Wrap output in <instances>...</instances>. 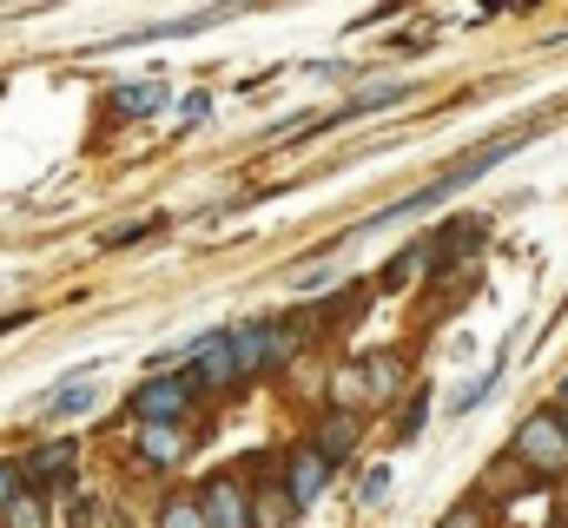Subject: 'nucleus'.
Here are the masks:
<instances>
[{
	"instance_id": "1",
	"label": "nucleus",
	"mask_w": 568,
	"mask_h": 528,
	"mask_svg": "<svg viewBox=\"0 0 568 528\" xmlns=\"http://www.w3.org/2000/svg\"><path fill=\"white\" fill-rule=\"evenodd\" d=\"M523 139H529V132L516 126V132H503V139H489V145H476V152H469V159H463V165H449V172H436V179H429V185H417V192H410V199H397V205H390V212H377V219H364V225H357V232H384V225H397V219H417V212H429V205H443V199H449V192H463V185H469V179H483V172H489V165H503V159H509V152H516V145H523Z\"/></svg>"
},
{
	"instance_id": "2",
	"label": "nucleus",
	"mask_w": 568,
	"mask_h": 528,
	"mask_svg": "<svg viewBox=\"0 0 568 528\" xmlns=\"http://www.w3.org/2000/svg\"><path fill=\"white\" fill-rule=\"evenodd\" d=\"M516 463H529V469H542V476H562L568 469V429L562 416H529L523 429H516Z\"/></svg>"
},
{
	"instance_id": "3",
	"label": "nucleus",
	"mask_w": 568,
	"mask_h": 528,
	"mask_svg": "<svg viewBox=\"0 0 568 528\" xmlns=\"http://www.w3.org/2000/svg\"><path fill=\"white\" fill-rule=\"evenodd\" d=\"M192 396H199V384H192V377H152L145 390H133V416H140V429L179 423V416L192 409Z\"/></svg>"
},
{
	"instance_id": "4",
	"label": "nucleus",
	"mask_w": 568,
	"mask_h": 528,
	"mask_svg": "<svg viewBox=\"0 0 568 528\" xmlns=\"http://www.w3.org/2000/svg\"><path fill=\"white\" fill-rule=\"evenodd\" d=\"M205 522L212 528H258V509H252V496L232 476H219V483H205Z\"/></svg>"
},
{
	"instance_id": "5",
	"label": "nucleus",
	"mask_w": 568,
	"mask_h": 528,
	"mask_svg": "<svg viewBox=\"0 0 568 528\" xmlns=\"http://www.w3.org/2000/svg\"><path fill=\"white\" fill-rule=\"evenodd\" d=\"M324 483H331V456H324L317 443H304V449L291 456V502L311 509V502L324 496Z\"/></svg>"
},
{
	"instance_id": "6",
	"label": "nucleus",
	"mask_w": 568,
	"mask_h": 528,
	"mask_svg": "<svg viewBox=\"0 0 568 528\" xmlns=\"http://www.w3.org/2000/svg\"><path fill=\"white\" fill-rule=\"evenodd\" d=\"M20 469H27V489H60V483H67V469H73V443L60 436V443L33 449V456H27Z\"/></svg>"
},
{
	"instance_id": "7",
	"label": "nucleus",
	"mask_w": 568,
	"mask_h": 528,
	"mask_svg": "<svg viewBox=\"0 0 568 528\" xmlns=\"http://www.w3.org/2000/svg\"><path fill=\"white\" fill-rule=\"evenodd\" d=\"M140 456L152 463V469L179 463V456H185V429H179V423H159V429H140Z\"/></svg>"
},
{
	"instance_id": "8",
	"label": "nucleus",
	"mask_w": 568,
	"mask_h": 528,
	"mask_svg": "<svg viewBox=\"0 0 568 528\" xmlns=\"http://www.w3.org/2000/svg\"><path fill=\"white\" fill-rule=\"evenodd\" d=\"M397 100H410V87H371V93H357L351 106H337L324 126H351V120H364V113H384V106H397Z\"/></svg>"
},
{
	"instance_id": "9",
	"label": "nucleus",
	"mask_w": 568,
	"mask_h": 528,
	"mask_svg": "<svg viewBox=\"0 0 568 528\" xmlns=\"http://www.w3.org/2000/svg\"><path fill=\"white\" fill-rule=\"evenodd\" d=\"M317 449H324L331 463H337V456H351V449H357V416H344V409H337V416H324V429H317Z\"/></svg>"
},
{
	"instance_id": "10",
	"label": "nucleus",
	"mask_w": 568,
	"mask_h": 528,
	"mask_svg": "<svg viewBox=\"0 0 568 528\" xmlns=\"http://www.w3.org/2000/svg\"><path fill=\"white\" fill-rule=\"evenodd\" d=\"M159 100H165V87H159V80H140V87H120V93H113V113L145 120V113H159Z\"/></svg>"
},
{
	"instance_id": "11",
	"label": "nucleus",
	"mask_w": 568,
	"mask_h": 528,
	"mask_svg": "<svg viewBox=\"0 0 568 528\" xmlns=\"http://www.w3.org/2000/svg\"><path fill=\"white\" fill-rule=\"evenodd\" d=\"M100 403V390H93V377H80V384H60V390L47 396V416H87Z\"/></svg>"
},
{
	"instance_id": "12",
	"label": "nucleus",
	"mask_w": 568,
	"mask_h": 528,
	"mask_svg": "<svg viewBox=\"0 0 568 528\" xmlns=\"http://www.w3.org/2000/svg\"><path fill=\"white\" fill-rule=\"evenodd\" d=\"M496 384H503V351H496V364H489V370H483L476 384H463V390L449 396V416H469V409H476L483 396H496Z\"/></svg>"
},
{
	"instance_id": "13",
	"label": "nucleus",
	"mask_w": 568,
	"mask_h": 528,
	"mask_svg": "<svg viewBox=\"0 0 568 528\" xmlns=\"http://www.w3.org/2000/svg\"><path fill=\"white\" fill-rule=\"evenodd\" d=\"M159 528H212V522H205V502H192V496H172V502L159 509Z\"/></svg>"
},
{
	"instance_id": "14",
	"label": "nucleus",
	"mask_w": 568,
	"mask_h": 528,
	"mask_svg": "<svg viewBox=\"0 0 568 528\" xmlns=\"http://www.w3.org/2000/svg\"><path fill=\"white\" fill-rule=\"evenodd\" d=\"M20 489H27V469H20V463H0V509H13Z\"/></svg>"
},
{
	"instance_id": "15",
	"label": "nucleus",
	"mask_w": 568,
	"mask_h": 528,
	"mask_svg": "<svg viewBox=\"0 0 568 528\" xmlns=\"http://www.w3.org/2000/svg\"><path fill=\"white\" fill-rule=\"evenodd\" d=\"M384 496H390V463H384V469H371V476H364V509H377V502H384Z\"/></svg>"
},
{
	"instance_id": "16",
	"label": "nucleus",
	"mask_w": 568,
	"mask_h": 528,
	"mask_svg": "<svg viewBox=\"0 0 568 528\" xmlns=\"http://www.w3.org/2000/svg\"><path fill=\"white\" fill-rule=\"evenodd\" d=\"M443 528H483V509L476 502H463V509H449V522Z\"/></svg>"
},
{
	"instance_id": "17",
	"label": "nucleus",
	"mask_w": 568,
	"mask_h": 528,
	"mask_svg": "<svg viewBox=\"0 0 568 528\" xmlns=\"http://www.w3.org/2000/svg\"><path fill=\"white\" fill-rule=\"evenodd\" d=\"M562 403H568V384H562Z\"/></svg>"
},
{
	"instance_id": "18",
	"label": "nucleus",
	"mask_w": 568,
	"mask_h": 528,
	"mask_svg": "<svg viewBox=\"0 0 568 528\" xmlns=\"http://www.w3.org/2000/svg\"><path fill=\"white\" fill-rule=\"evenodd\" d=\"M562 429H568V416H562Z\"/></svg>"
}]
</instances>
